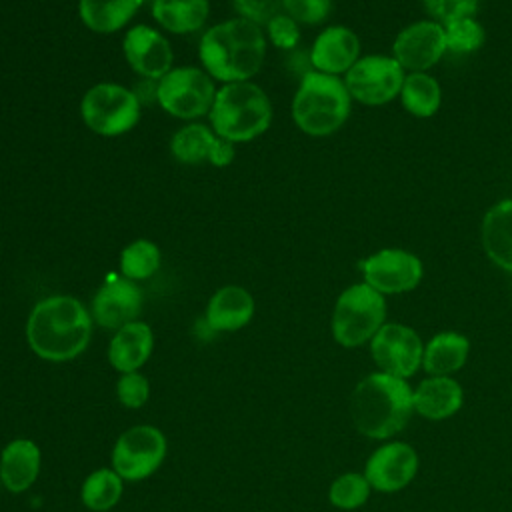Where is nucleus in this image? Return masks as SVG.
I'll return each instance as SVG.
<instances>
[{
	"instance_id": "11",
	"label": "nucleus",
	"mask_w": 512,
	"mask_h": 512,
	"mask_svg": "<svg viewBox=\"0 0 512 512\" xmlns=\"http://www.w3.org/2000/svg\"><path fill=\"white\" fill-rule=\"evenodd\" d=\"M368 348L380 372L408 380L422 368L424 342L408 324L386 322L368 342Z\"/></svg>"
},
{
	"instance_id": "28",
	"label": "nucleus",
	"mask_w": 512,
	"mask_h": 512,
	"mask_svg": "<svg viewBox=\"0 0 512 512\" xmlns=\"http://www.w3.org/2000/svg\"><path fill=\"white\" fill-rule=\"evenodd\" d=\"M216 134L198 122L182 126L170 140L172 156L182 164H198L208 160L210 150L216 142Z\"/></svg>"
},
{
	"instance_id": "27",
	"label": "nucleus",
	"mask_w": 512,
	"mask_h": 512,
	"mask_svg": "<svg viewBox=\"0 0 512 512\" xmlns=\"http://www.w3.org/2000/svg\"><path fill=\"white\" fill-rule=\"evenodd\" d=\"M122 490L124 480L114 468H98L84 478L80 498L88 510L106 512L118 504Z\"/></svg>"
},
{
	"instance_id": "5",
	"label": "nucleus",
	"mask_w": 512,
	"mask_h": 512,
	"mask_svg": "<svg viewBox=\"0 0 512 512\" xmlns=\"http://www.w3.org/2000/svg\"><path fill=\"white\" fill-rule=\"evenodd\" d=\"M272 122L268 94L250 80L230 82L216 90L210 108L214 134L228 142H248L264 134Z\"/></svg>"
},
{
	"instance_id": "12",
	"label": "nucleus",
	"mask_w": 512,
	"mask_h": 512,
	"mask_svg": "<svg viewBox=\"0 0 512 512\" xmlns=\"http://www.w3.org/2000/svg\"><path fill=\"white\" fill-rule=\"evenodd\" d=\"M360 272L362 282L382 296H392L418 288L424 276V264L406 248H382L360 262Z\"/></svg>"
},
{
	"instance_id": "35",
	"label": "nucleus",
	"mask_w": 512,
	"mask_h": 512,
	"mask_svg": "<svg viewBox=\"0 0 512 512\" xmlns=\"http://www.w3.org/2000/svg\"><path fill=\"white\" fill-rule=\"evenodd\" d=\"M266 32H268V38L272 40V44L276 48H282V50H292L298 40H300V28H298V22L292 20L288 14L280 12L276 14L268 24H266Z\"/></svg>"
},
{
	"instance_id": "31",
	"label": "nucleus",
	"mask_w": 512,
	"mask_h": 512,
	"mask_svg": "<svg viewBox=\"0 0 512 512\" xmlns=\"http://www.w3.org/2000/svg\"><path fill=\"white\" fill-rule=\"evenodd\" d=\"M446 50L454 54H472L482 48L486 40V30L476 16H462L450 22H444Z\"/></svg>"
},
{
	"instance_id": "14",
	"label": "nucleus",
	"mask_w": 512,
	"mask_h": 512,
	"mask_svg": "<svg viewBox=\"0 0 512 512\" xmlns=\"http://www.w3.org/2000/svg\"><path fill=\"white\" fill-rule=\"evenodd\" d=\"M444 26L432 18L404 26L392 42V58L406 72H426L446 54Z\"/></svg>"
},
{
	"instance_id": "22",
	"label": "nucleus",
	"mask_w": 512,
	"mask_h": 512,
	"mask_svg": "<svg viewBox=\"0 0 512 512\" xmlns=\"http://www.w3.org/2000/svg\"><path fill=\"white\" fill-rule=\"evenodd\" d=\"M152 350H154L152 328L142 320H134L122 326L120 330H116V334L112 336L108 346V360L112 368L118 370L120 374L138 372V368H142L150 358Z\"/></svg>"
},
{
	"instance_id": "2",
	"label": "nucleus",
	"mask_w": 512,
	"mask_h": 512,
	"mask_svg": "<svg viewBox=\"0 0 512 512\" xmlns=\"http://www.w3.org/2000/svg\"><path fill=\"white\" fill-rule=\"evenodd\" d=\"M92 336V316L74 296L40 300L26 322V340L36 356L48 362H66L80 356Z\"/></svg>"
},
{
	"instance_id": "37",
	"label": "nucleus",
	"mask_w": 512,
	"mask_h": 512,
	"mask_svg": "<svg viewBox=\"0 0 512 512\" xmlns=\"http://www.w3.org/2000/svg\"><path fill=\"white\" fill-rule=\"evenodd\" d=\"M232 160H234V146H232V142H228V140L218 136L214 146H212V150H210L208 162L222 168V166H228Z\"/></svg>"
},
{
	"instance_id": "7",
	"label": "nucleus",
	"mask_w": 512,
	"mask_h": 512,
	"mask_svg": "<svg viewBox=\"0 0 512 512\" xmlns=\"http://www.w3.org/2000/svg\"><path fill=\"white\" fill-rule=\"evenodd\" d=\"M136 94L114 82H100L88 88L80 102L84 124L100 136H120L132 130L140 118Z\"/></svg>"
},
{
	"instance_id": "3",
	"label": "nucleus",
	"mask_w": 512,
	"mask_h": 512,
	"mask_svg": "<svg viewBox=\"0 0 512 512\" xmlns=\"http://www.w3.org/2000/svg\"><path fill=\"white\" fill-rule=\"evenodd\" d=\"M198 54L204 70L212 78L226 84L246 82L264 64V32L246 18H230L202 34Z\"/></svg>"
},
{
	"instance_id": "36",
	"label": "nucleus",
	"mask_w": 512,
	"mask_h": 512,
	"mask_svg": "<svg viewBox=\"0 0 512 512\" xmlns=\"http://www.w3.org/2000/svg\"><path fill=\"white\" fill-rule=\"evenodd\" d=\"M240 18L254 24H268L282 10V0H232Z\"/></svg>"
},
{
	"instance_id": "24",
	"label": "nucleus",
	"mask_w": 512,
	"mask_h": 512,
	"mask_svg": "<svg viewBox=\"0 0 512 512\" xmlns=\"http://www.w3.org/2000/svg\"><path fill=\"white\" fill-rule=\"evenodd\" d=\"M208 14V0H152L154 20L172 34H190L200 30Z\"/></svg>"
},
{
	"instance_id": "13",
	"label": "nucleus",
	"mask_w": 512,
	"mask_h": 512,
	"mask_svg": "<svg viewBox=\"0 0 512 512\" xmlns=\"http://www.w3.org/2000/svg\"><path fill=\"white\" fill-rule=\"evenodd\" d=\"M420 470L416 448L404 440H384L364 462V476L372 490L394 494L404 490Z\"/></svg>"
},
{
	"instance_id": "1",
	"label": "nucleus",
	"mask_w": 512,
	"mask_h": 512,
	"mask_svg": "<svg viewBox=\"0 0 512 512\" xmlns=\"http://www.w3.org/2000/svg\"><path fill=\"white\" fill-rule=\"evenodd\" d=\"M348 412L358 434L370 440H392L414 414L408 380L374 370L360 378L350 394Z\"/></svg>"
},
{
	"instance_id": "9",
	"label": "nucleus",
	"mask_w": 512,
	"mask_h": 512,
	"mask_svg": "<svg viewBox=\"0 0 512 512\" xmlns=\"http://www.w3.org/2000/svg\"><path fill=\"white\" fill-rule=\"evenodd\" d=\"M168 452L166 436L160 428L138 424L124 430L112 448V468L122 480L138 482L152 476Z\"/></svg>"
},
{
	"instance_id": "30",
	"label": "nucleus",
	"mask_w": 512,
	"mask_h": 512,
	"mask_svg": "<svg viewBox=\"0 0 512 512\" xmlns=\"http://www.w3.org/2000/svg\"><path fill=\"white\" fill-rule=\"evenodd\" d=\"M372 486L364 472H344L328 486V500L338 510H356L368 502Z\"/></svg>"
},
{
	"instance_id": "32",
	"label": "nucleus",
	"mask_w": 512,
	"mask_h": 512,
	"mask_svg": "<svg viewBox=\"0 0 512 512\" xmlns=\"http://www.w3.org/2000/svg\"><path fill=\"white\" fill-rule=\"evenodd\" d=\"M282 10L304 26L322 24L332 12V0H282Z\"/></svg>"
},
{
	"instance_id": "19",
	"label": "nucleus",
	"mask_w": 512,
	"mask_h": 512,
	"mask_svg": "<svg viewBox=\"0 0 512 512\" xmlns=\"http://www.w3.org/2000/svg\"><path fill=\"white\" fill-rule=\"evenodd\" d=\"M40 464H42V454L34 440L16 438L8 442L0 454L2 486L12 494H20L28 490L40 474Z\"/></svg>"
},
{
	"instance_id": "6",
	"label": "nucleus",
	"mask_w": 512,
	"mask_h": 512,
	"mask_svg": "<svg viewBox=\"0 0 512 512\" xmlns=\"http://www.w3.org/2000/svg\"><path fill=\"white\" fill-rule=\"evenodd\" d=\"M386 296L366 282L350 284L336 298L330 330L332 338L344 348H360L386 324Z\"/></svg>"
},
{
	"instance_id": "33",
	"label": "nucleus",
	"mask_w": 512,
	"mask_h": 512,
	"mask_svg": "<svg viewBox=\"0 0 512 512\" xmlns=\"http://www.w3.org/2000/svg\"><path fill=\"white\" fill-rule=\"evenodd\" d=\"M116 396L126 408H140L150 398V382L140 372H126L116 382Z\"/></svg>"
},
{
	"instance_id": "20",
	"label": "nucleus",
	"mask_w": 512,
	"mask_h": 512,
	"mask_svg": "<svg viewBox=\"0 0 512 512\" xmlns=\"http://www.w3.org/2000/svg\"><path fill=\"white\" fill-rule=\"evenodd\" d=\"M480 242L488 260L512 272V198L492 204L480 224Z\"/></svg>"
},
{
	"instance_id": "16",
	"label": "nucleus",
	"mask_w": 512,
	"mask_h": 512,
	"mask_svg": "<svg viewBox=\"0 0 512 512\" xmlns=\"http://www.w3.org/2000/svg\"><path fill=\"white\" fill-rule=\"evenodd\" d=\"M142 310V292L134 280L112 278L100 286L92 300V318L110 330L134 322Z\"/></svg>"
},
{
	"instance_id": "23",
	"label": "nucleus",
	"mask_w": 512,
	"mask_h": 512,
	"mask_svg": "<svg viewBox=\"0 0 512 512\" xmlns=\"http://www.w3.org/2000/svg\"><path fill=\"white\" fill-rule=\"evenodd\" d=\"M470 356V340L462 332L442 330L424 342L422 370L428 376H454Z\"/></svg>"
},
{
	"instance_id": "38",
	"label": "nucleus",
	"mask_w": 512,
	"mask_h": 512,
	"mask_svg": "<svg viewBox=\"0 0 512 512\" xmlns=\"http://www.w3.org/2000/svg\"><path fill=\"white\" fill-rule=\"evenodd\" d=\"M0 488H2V480H0Z\"/></svg>"
},
{
	"instance_id": "17",
	"label": "nucleus",
	"mask_w": 512,
	"mask_h": 512,
	"mask_svg": "<svg viewBox=\"0 0 512 512\" xmlns=\"http://www.w3.org/2000/svg\"><path fill=\"white\" fill-rule=\"evenodd\" d=\"M360 58V38L346 26L324 28L310 50V64L314 70L340 76L346 74Z\"/></svg>"
},
{
	"instance_id": "25",
	"label": "nucleus",
	"mask_w": 512,
	"mask_h": 512,
	"mask_svg": "<svg viewBox=\"0 0 512 512\" xmlns=\"http://www.w3.org/2000/svg\"><path fill=\"white\" fill-rule=\"evenodd\" d=\"M140 4L142 0H80L78 12L86 28L112 34L134 18Z\"/></svg>"
},
{
	"instance_id": "34",
	"label": "nucleus",
	"mask_w": 512,
	"mask_h": 512,
	"mask_svg": "<svg viewBox=\"0 0 512 512\" xmlns=\"http://www.w3.org/2000/svg\"><path fill=\"white\" fill-rule=\"evenodd\" d=\"M428 16L440 24L462 18L476 16L480 0H422Z\"/></svg>"
},
{
	"instance_id": "26",
	"label": "nucleus",
	"mask_w": 512,
	"mask_h": 512,
	"mask_svg": "<svg viewBox=\"0 0 512 512\" xmlns=\"http://www.w3.org/2000/svg\"><path fill=\"white\" fill-rule=\"evenodd\" d=\"M398 98L410 116L430 118L440 110L442 86L428 72H406Z\"/></svg>"
},
{
	"instance_id": "21",
	"label": "nucleus",
	"mask_w": 512,
	"mask_h": 512,
	"mask_svg": "<svg viewBox=\"0 0 512 512\" xmlns=\"http://www.w3.org/2000/svg\"><path fill=\"white\" fill-rule=\"evenodd\" d=\"M252 316V294L242 286H222L208 300L204 322L212 332H234L244 328Z\"/></svg>"
},
{
	"instance_id": "10",
	"label": "nucleus",
	"mask_w": 512,
	"mask_h": 512,
	"mask_svg": "<svg viewBox=\"0 0 512 512\" xmlns=\"http://www.w3.org/2000/svg\"><path fill=\"white\" fill-rule=\"evenodd\" d=\"M406 70L384 54L360 56L344 74V84L352 100L364 106H384L400 96Z\"/></svg>"
},
{
	"instance_id": "4",
	"label": "nucleus",
	"mask_w": 512,
	"mask_h": 512,
	"mask_svg": "<svg viewBox=\"0 0 512 512\" xmlns=\"http://www.w3.org/2000/svg\"><path fill=\"white\" fill-rule=\"evenodd\" d=\"M352 98L340 76L318 70L304 72L292 98V120L308 136H330L344 126Z\"/></svg>"
},
{
	"instance_id": "29",
	"label": "nucleus",
	"mask_w": 512,
	"mask_h": 512,
	"mask_svg": "<svg viewBox=\"0 0 512 512\" xmlns=\"http://www.w3.org/2000/svg\"><path fill=\"white\" fill-rule=\"evenodd\" d=\"M160 250L150 240H134L120 254V272L128 280H146L160 268Z\"/></svg>"
},
{
	"instance_id": "18",
	"label": "nucleus",
	"mask_w": 512,
	"mask_h": 512,
	"mask_svg": "<svg viewBox=\"0 0 512 512\" xmlns=\"http://www.w3.org/2000/svg\"><path fill=\"white\" fill-rule=\"evenodd\" d=\"M414 414L430 422L456 416L464 406V388L454 376H426L412 388Z\"/></svg>"
},
{
	"instance_id": "8",
	"label": "nucleus",
	"mask_w": 512,
	"mask_h": 512,
	"mask_svg": "<svg viewBox=\"0 0 512 512\" xmlns=\"http://www.w3.org/2000/svg\"><path fill=\"white\" fill-rule=\"evenodd\" d=\"M216 88L212 76L196 66L172 68L158 80L156 102L168 114L184 120H194L210 114Z\"/></svg>"
},
{
	"instance_id": "15",
	"label": "nucleus",
	"mask_w": 512,
	"mask_h": 512,
	"mask_svg": "<svg viewBox=\"0 0 512 512\" xmlns=\"http://www.w3.org/2000/svg\"><path fill=\"white\" fill-rule=\"evenodd\" d=\"M122 50L130 68L146 80H160L172 70L174 56L168 40L150 26H132L122 40Z\"/></svg>"
}]
</instances>
